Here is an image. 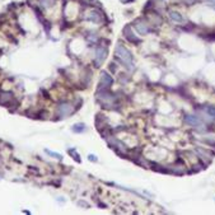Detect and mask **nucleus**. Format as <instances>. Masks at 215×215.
I'll return each mask as SVG.
<instances>
[{
    "label": "nucleus",
    "instance_id": "1",
    "mask_svg": "<svg viewBox=\"0 0 215 215\" xmlns=\"http://www.w3.org/2000/svg\"><path fill=\"white\" fill-rule=\"evenodd\" d=\"M115 55H116V57H117L121 62L125 65V68H127V69H130V70L134 69V57H132V55H131V52H130L124 45L118 43V45L116 46V48H115Z\"/></svg>",
    "mask_w": 215,
    "mask_h": 215
},
{
    "label": "nucleus",
    "instance_id": "2",
    "mask_svg": "<svg viewBox=\"0 0 215 215\" xmlns=\"http://www.w3.org/2000/svg\"><path fill=\"white\" fill-rule=\"evenodd\" d=\"M57 115L60 118H64V117H68L70 116L73 112H74V107L71 106V103H68V102H64V103H60L57 106Z\"/></svg>",
    "mask_w": 215,
    "mask_h": 215
},
{
    "label": "nucleus",
    "instance_id": "3",
    "mask_svg": "<svg viewBox=\"0 0 215 215\" xmlns=\"http://www.w3.org/2000/svg\"><path fill=\"white\" fill-rule=\"evenodd\" d=\"M113 83V79L112 76L107 73V71H102L101 73V79H99V84H98V88L99 90L102 89H107L108 87H111Z\"/></svg>",
    "mask_w": 215,
    "mask_h": 215
},
{
    "label": "nucleus",
    "instance_id": "4",
    "mask_svg": "<svg viewBox=\"0 0 215 215\" xmlns=\"http://www.w3.org/2000/svg\"><path fill=\"white\" fill-rule=\"evenodd\" d=\"M107 57V48L106 47H98L97 48V52H96V60H94V64L96 66H101L103 64V61L106 60Z\"/></svg>",
    "mask_w": 215,
    "mask_h": 215
},
{
    "label": "nucleus",
    "instance_id": "5",
    "mask_svg": "<svg viewBox=\"0 0 215 215\" xmlns=\"http://www.w3.org/2000/svg\"><path fill=\"white\" fill-rule=\"evenodd\" d=\"M185 120H186L187 124H190V125H192V126H199V125L201 124L200 118L196 117V116H194V115H187Z\"/></svg>",
    "mask_w": 215,
    "mask_h": 215
},
{
    "label": "nucleus",
    "instance_id": "6",
    "mask_svg": "<svg viewBox=\"0 0 215 215\" xmlns=\"http://www.w3.org/2000/svg\"><path fill=\"white\" fill-rule=\"evenodd\" d=\"M135 28L138 30V32L140 33V34H146L148 32H149V27H148L145 23H138L136 25H135Z\"/></svg>",
    "mask_w": 215,
    "mask_h": 215
},
{
    "label": "nucleus",
    "instance_id": "7",
    "mask_svg": "<svg viewBox=\"0 0 215 215\" xmlns=\"http://www.w3.org/2000/svg\"><path fill=\"white\" fill-rule=\"evenodd\" d=\"M169 18L172 19V21H174V22H177V23H180V22H182V16H181V13H178V11H174V10H171L169 11Z\"/></svg>",
    "mask_w": 215,
    "mask_h": 215
},
{
    "label": "nucleus",
    "instance_id": "8",
    "mask_svg": "<svg viewBox=\"0 0 215 215\" xmlns=\"http://www.w3.org/2000/svg\"><path fill=\"white\" fill-rule=\"evenodd\" d=\"M71 130H73L74 132H78V134H80V132H84V131L87 130V126H85V125H84L83 122H79V124H75V125H73Z\"/></svg>",
    "mask_w": 215,
    "mask_h": 215
},
{
    "label": "nucleus",
    "instance_id": "9",
    "mask_svg": "<svg viewBox=\"0 0 215 215\" xmlns=\"http://www.w3.org/2000/svg\"><path fill=\"white\" fill-rule=\"evenodd\" d=\"M88 19L92 21V22H94V23H99L101 22V16H99L98 11H90Z\"/></svg>",
    "mask_w": 215,
    "mask_h": 215
},
{
    "label": "nucleus",
    "instance_id": "10",
    "mask_svg": "<svg viewBox=\"0 0 215 215\" xmlns=\"http://www.w3.org/2000/svg\"><path fill=\"white\" fill-rule=\"evenodd\" d=\"M68 153L73 157V159L74 160H76V162H80V155H79V153H76V150L74 149V148H73V149H69L68 150Z\"/></svg>",
    "mask_w": 215,
    "mask_h": 215
},
{
    "label": "nucleus",
    "instance_id": "11",
    "mask_svg": "<svg viewBox=\"0 0 215 215\" xmlns=\"http://www.w3.org/2000/svg\"><path fill=\"white\" fill-rule=\"evenodd\" d=\"M41 2V4L45 7V8H51L53 4H55L56 0H39Z\"/></svg>",
    "mask_w": 215,
    "mask_h": 215
},
{
    "label": "nucleus",
    "instance_id": "12",
    "mask_svg": "<svg viewBox=\"0 0 215 215\" xmlns=\"http://www.w3.org/2000/svg\"><path fill=\"white\" fill-rule=\"evenodd\" d=\"M205 111H206V113H208L210 117H215V107H214V106H209V107H206Z\"/></svg>",
    "mask_w": 215,
    "mask_h": 215
},
{
    "label": "nucleus",
    "instance_id": "13",
    "mask_svg": "<svg viewBox=\"0 0 215 215\" xmlns=\"http://www.w3.org/2000/svg\"><path fill=\"white\" fill-rule=\"evenodd\" d=\"M45 152L48 154V155H51V157H53V158H56V159H61L62 157H61V154H57V153H53V152H51V150H47V149H45Z\"/></svg>",
    "mask_w": 215,
    "mask_h": 215
},
{
    "label": "nucleus",
    "instance_id": "14",
    "mask_svg": "<svg viewBox=\"0 0 215 215\" xmlns=\"http://www.w3.org/2000/svg\"><path fill=\"white\" fill-rule=\"evenodd\" d=\"M88 159L90 160V162H98V159L96 158V155H93V154H89L88 155Z\"/></svg>",
    "mask_w": 215,
    "mask_h": 215
}]
</instances>
